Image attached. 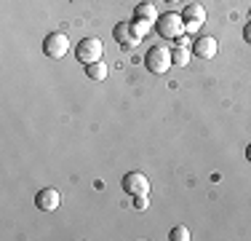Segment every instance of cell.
<instances>
[{
  "mask_svg": "<svg viewBox=\"0 0 251 241\" xmlns=\"http://www.w3.org/2000/svg\"><path fill=\"white\" fill-rule=\"evenodd\" d=\"M43 51H46V57H51V59H62L64 54L70 51L67 35H64V32H51L49 38L43 40Z\"/></svg>",
  "mask_w": 251,
  "mask_h": 241,
  "instance_id": "cell-5",
  "label": "cell"
},
{
  "mask_svg": "<svg viewBox=\"0 0 251 241\" xmlns=\"http://www.w3.org/2000/svg\"><path fill=\"white\" fill-rule=\"evenodd\" d=\"M171 64H174V59H171V51L166 46H152L145 54V67L150 72H155V75H163Z\"/></svg>",
  "mask_w": 251,
  "mask_h": 241,
  "instance_id": "cell-2",
  "label": "cell"
},
{
  "mask_svg": "<svg viewBox=\"0 0 251 241\" xmlns=\"http://www.w3.org/2000/svg\"><path fill=\"white\" fill-rule=\"evenodd\" d=\"M182 19H184V30H187V32H198L203 27V22H206V11H203V5H198V3H190L187 8L182 11Z\"/></svg>",
  "mask_w": 251,
  "mask_h": 241,
  "instance_id": "cell-6",
  "label": "cell"
},
{
  "mask_svg": "<svg viewBox=\"0 0 251 241\" xmlns=\"http://www.w3.org/2000/svg\"><path fill=\"white\" fill-rule=\"evenodd\" d=\"M155 30H158V35H160L163 40H176L179 35L187 32V30H184L182 14H166V16H158V22H155Z\"/></svg>",
  "mask_w": 251,
  "mask_h": 241,
  "instance_id": "cell-1",
  "label": "cell"
},
{
  "mask_svg": "<svg viewBox=\"0 0 251 241\" xmlns=\"http://www.w3.org/2000/svg\"><path fill=\"white\" fill-rule=\"evenodd\" d=\"M121 185H123V190L128 193L131 198L134 196H147V193H150V180H147L142 172H128Z\"/></svg>",
  "mask_w": 251,
  "mask_h": 241,
  "instance_id": "cell-4",
  "label": "cell"
},
{
  "mask_svg": "<svg viewBox=\"0 0 251 241\" xmlns=\"http://www.w3.org/2000/svg\"><path fill=\"white\" fill-rule=\"evenodd\" d=\"M86 75L91 78V81H104V78H107V64H104V62H91V64H86Z\"/></svg>",
  "mask_w": 251,
  "mask_h": 241,
  "instance_id": "cell-11",
  "label": "cell"
},
{
  "mask_svg": "<svg viewBox=\"0 0 251 241\" xmlns=\"http://www.w3.org/2000/svg\"><path fill=\"white\" fill-rule=\"evenodd\" d=\"M101 54H104V43L99 38H83L75 48V57L80 64H91V62H101Z\"/></svg>",
  "mask_w": 251,
  "mask_h": 241,
  "instance_id": "cell-3",
  "label": "cell"
},
{
  "mask_svg": "<svg viewBox=\"0 0 251 241\" xmlns=\"http://www.w3.org/2000/svg\"><path fill=\"white\" fill-rule=\"evenodd\" d=\"M134 207L142 212V209H147V207H150V198H147V196H134Z\"/></svg>",
  "mask_w": 251,
  "mask_h": 241,
  "instance_id": "cell-15",
  "label": "cell"
},
{
  "mask_svg": "<svg viewBox=\"0 0 251 241\" xmlns=\"http://www.w3.org/2000/svg\"><path fill=\"white\" fill-rule=\"evenodd\" d=\"M134 16H136L139 22H147V24H155V22H158V11H155L152 3H139V5H136V11H134Z\"/></svg>",
  "mask_w": 251,
  "mask_h": 241,
  "instance_id": "cell-10",
  "label": "cell"
},
{
  "mask_svg": "<svg viewBox=\"0 0 251 241\" xmlns=\"http://www.w3.org/2000/svg\"><path fill=\"white\" fill-rule=\"evenodd\" d=\"M112 35H115V40H118L121 46H126V48H136V46L142 43V38L136 35V30H134V24H131V22H121V24H115Z\"/></svg>",
  "mask_w": 251,
  "mask_h": 241,
  "instance_id": "cell-7",
  "label": "cell"
},
{
  "mask_svg": "<svg viewBox=\"0 0 251 241\" xmlns=\"http://www.w3.org/2000/svg\"><path fill=\"white\" fill-rule=\"evenodd\" d=\"M193 51L198 54L201 59H214V57H217V51H219V46H217V40L208 35V38L195 40V43H193Z\"/></svg>",
  "mask_w": 251,
  "mask_h": 241,
  "instance_id": "cell-9",
  "label": "cell"
},
{
  "mask_svg": "<svg viewBox=\"0 0 251 241\" xmlns=\"http://www.w3.org/2000/svg\"><path fill=\"white\" fill-rule=\"evenodd\" d=\"M59 204H62V193L56 188H43L35 196V207L40 212H53V209H59Z\"/></svg>",
  "mask_w": 251,
  "mask_h": 241,
  "instance_id": "cell-8",
  "label": "cell"
},
{
  "mask_svg": "<svg viewBox=\"0 0 251 241\" xmlns=\"http://www.w3.org/2000/svg\"><path fill=\"white\" fill-rule=\"evenodd\" d=\"M171 59H174V64H179V67H187L190 64V48L176 46L174 51H171Z\"/></svg>",
  "mask_w": 251,
  "mask_h": 241,
  "instance_id": "cell-12",
  "label": "cell"
},
{
  "mask_svg": "<svg viewBox=\"0 0 251 241\" xmlns=\"http://www.w3.org/2000/svg\"><path fill=\"white\" fill-rule=\"evenodd\" d=\"M243 40H246V43H251V22L243 27Z\"/></svg>",
  "mask_w": 251,
  "mask_h": 241,
  "instance_id": "cell-16",
  "label": "cell"
},
{
  "mask_svg": "<svg viewBox=\"0 0 251 241\" xmlns=\"http://www.w3.org/2000/svg\"><path fill=\"white\" fill-rule=\"evenodd\" d=\"M166 3H179V0H166Z\"/></svg>",
  "mask_w": 251,
  "mask_h": 241,
  "instance_id": "cell-20",
  "label": "cell"
},
{
  "mask_svg": "<svg viewBox=\"0 0 251 241\" xmlns=\"http://www.w3.org/2000/svg\"><path fill=\"white\" fill-rule=\"evenodd\" d=\"M176 46H184V48H187V46H190V40L184 38V35H179V38H176Z\"/></svg>",
  "mask_w": 251,
  "mask_h": 241,
  "instance_id": "cell-17",
  "label": "cell"
},
{
  "mask_svg": "<svg viewBox=\"0 0 251 241\" xmlns=\"http://www.w3.org/2000/svg\"><path fill=\"white\" fill-rule=\"evenodd\" d=\"M246 158L251 161V145H249V148H246Z\"/></svg>",
  "mask_w": 251,
  "mask_h": 241,
  "instance_id": "cell-18",
  "label": "cell"
},
{
  "mask_svg": "<svg viewBox=\"0 0 251 241\" xmlns=\"http://www.w3.org/2000/svg\"><path fill=\"white\" fill-rule=\"evenodd\" d=\"M139 3H152V0H139Z\"/></svg>",
  "mask_w": 251,
  "mask_h": 241,
  "instance_id": "cell-19",
  "label": "cell"
},
{
  "mask_svg": "<svg viewBox=\"0 0 251 241\" xmlns=\"http://www.w3.org/2000/svg\"><path fill=\"white\" fill-rule=\"evenodd\" d=\"M131 24H134V30H136V35H139V38H145V35L150 32V24H147V22H139V19H136V22H131Z\"/></svg>",
  "mask_w": 251,
  "mask_h": 241,
  "instance_id": "cell-14",
  "label": "cell"
},
{
  "mask_svg": "<svg viewBox=\"0 0 251 241\" xmlns=\"http://www.w3.org/2000/svg\"><path fill=\"white\" fill-rule=\"evenodd\" d=\"M169 239H171V241H190V231H187L184 225H176V228H171Z\"/></svg>",
  "mask_w": 251,
  "mask_h": 241,
  "instance_id": "cell-13",
  "label": "cell"
}]
</instances>
